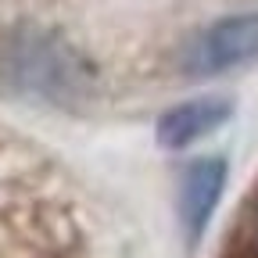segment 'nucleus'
Wrapping results in <instances>:
<instances>
[{
  "mask_svg": "<svg viewBox=\"0 0 258 258\" xmlns=\"http://www.w3.org/2000/svg\"><path fill=\"white\" fill-rule=\"evenodd\" d=\"M240 233H244V258H258V186H254L251 201H247V208H244Z\"/></svg>",
  "mask_w": 258,
  "mask_h": 258,
  "instance_id": "20e7f679",
  "label": "nucleus"
},
{
  "mask_svg": "<svg viewBox=\"0 0 258 258\" xmlns=\"http://www.w3.org/2000/svg\"><path fill=\"white\" fill-rule=\"evenodd\" d=\"M222 186H226V161L222 158H194L179 176V194H176V208L179 222L190 244H198L208 230V222L222 201Z\"/></svg>",
  "mask_w": 258,
  "mask_h": 258,
  "instance_id": "f03ea898",
  "label": "nucleus"
},
{
  "mask_svg": "<svg viewBox=\"0 0 258 258\" xmlns=\"http://www.w3.org/2000/svg\"><path fill=\"white\" fill-rule=\"evenodd\" d=\"M233 115V104L226 97H194V101L172 104L158 118V144L165 151H183L194 140L208 137Z\"/></svg>",
  "mask_w": 258,
  "mask_h": 258,
  "instance_id": "7ed1b4c3",
  "label": "nucleus"
},
{
  "mask_svg": "<svg viewBox=\"0 0 258 258\" xmlns=\"http://www.w3.org/2000/svg\"><path fill=\"white\" fill-rule=\"evenodd\" d=\"M254 57H258V11H244L226 15L208 29H201L183 47L179 69L186 76H222Z\"/></svg>",
  "mask_w": 258,
  "mask_h": 258,
  "instance_id": "f257e3e1",
  "label": "nucleus"
}]
</instances>
